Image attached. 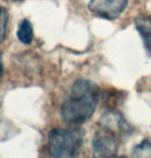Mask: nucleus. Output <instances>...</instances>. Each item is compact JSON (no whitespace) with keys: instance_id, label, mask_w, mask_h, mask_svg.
Returning <instances> with one entry per match:
<instances>
[{"instance_id":"nucleus-1","label":"nucleus","mask_w":151,"mask_h":158,"mask_svg":"<svg viewBox=\"0 0 151 158\" xmlns=\"http://www.w3.org/2000/svg\"><path fill=\"white\" fill-rule=\"evenodd\" d=\"M100 97L99 87L90 80L74 82L69 95L61 106V117L70 125H80L94 115Z\"/></svg>"},{"instance_id":"nucleus-2","label":"nucleus","mask_w":151,"mask_h":158,"mask_svg":"<svg viewBox=\"0 0 151 158\" xmlns=\"http://www.w3.org/2000/svg\"><path fill=\"white\" fill-rule=\"evenodd\" d=\"M83 141V131L78 128H55L49 132L47 149L52 158H73Z\"/></svg>"},{"instance_id":"nucleus-3","label":"nucleus","mask_w":151,"mask_h":158,"mask_svg":"<svg viewBox=\"0 0 151 158\" xmlns=\"http://www.w3.org/2000/svg\"><path fill=\"white\" fill-rule=\"evenodd\" d=\"M94 158H110L117 151L116 135L101 128L93 139Z\"/></svg>"},{"instance_id":"nucleus-4","label":"nucleus","mask_w":151,"mask_h":158,"mask_svg":"<svg viewBox=\"0 0 151 158\" xmlns=\"http://www.w3.org/2000/svg\"><path fill=\"white\" fill-rule=\"evenodd\" d=\"M126 0H90L88 8L100 18L115 20L126 7Z\"/></svg>"},{"instance_id":"nucleus-5","label":"nucleus","mask_w":151,"mask_h":158,"mask_svg":"<svg viewBox=\"0 0 151 158\" xmlns=\"http://www.w3.org/2000/svg\"><path fill=\"white\" fill-rule=\"evenodd\" d=\"M100 125L103 129L111 131L115 135L126 129V121L118 113L114 112H108L103 115L100 120Z\"/></svg>"},{"instance_id":"nucleus-6","label":"nucleus","mask_w":151,"mask_h":158,"mask_svg":"<svg viewBox=\"0 0 151 158\" xmlns=\"http://www.w3.org/2000/svg\"><path fill=\"white\" fill-rule=\"evenodd\" d=\"M135 26L143 40L145 49L151 56V17L139 16L135 19Z\"/></svg>"},{"instance_id":"nucleus-7","label":"nucleus","mask_w":151,"mask_h":158,"mask_svg":"<svg viewBox=\"0 0 151 158\" xmlns=\"http://www.w3.org/2000/svg\"><path fill=\"white\" fill-rule=\"evenodd\" d=\"M17 36L19 40L24 44H30L33 40V26L30 21L24 19L21 21L19 29L17 32Z\"/></svg>"},{"instance_id":"nucleus-8","label":"nucleus","mask_w":151,"mask_h":158,"mask_svg":"<svg viewBox=\"0 0 151 158\" xmlns=\"http://www.w3.org/2000/svg\"><path fill=\"white\" fill-rule=\"evenodd\" d=\"M134 158H151V142L148 139L141 142L133 149Z\"/></svg>"},{"instance_id":"nucleus-9","label":"nucleus","mask_w":151,"mask_h":158,"mask_svg":"<svg viewBox=\"0 0 151 158\" xmlns=\"http://www.w3.org/2000/svg\"><path fill=\"white\" fill-rule=\"evenodd\" d=\"M8 23V13L6 8L0 4V44L5 40Z\"/></svg>"},{"instance_id":"nucleus-10","label":"nucleus","mask_w":151,"mask_h":158,"mask_svg":"<svg viewBox=\"0 0 151 158\" xmlns=\"http://www.w3.org/2000/svg\"><path fill=\"white\" fill-rule=\"evenodd\" d=\"M2 73H3V65H2L1 57H0V77L2 76Z\"/></svg>"},{"instance_id":"nucleus-11","label":"nucleus","mask_w":151,"mask_h":158,"mask_svg":"<svg viewBox=\"0 0 151 158\" xmlns=\"http://www.w3.org/2000/svg\"><path fill=\"white\" fill-rule=\"evenodd\" d=\"M110 158H126V157H123V156H117V155H114V156H112Z\"/></svg>"},{"instance_id":"nucleus-12","label":"nucleus","mask_w":151,"mask_h":158,"mask_svg":"<svg viewBox=\"0 0 151 158\" xmlns=\"http://www.w3.org/2000/svg\"><path fill=\"white\" fill-rule=\"evenodd\" d=\"M17 1H20V0H17Z\"/></svg>"}]
</instances>
